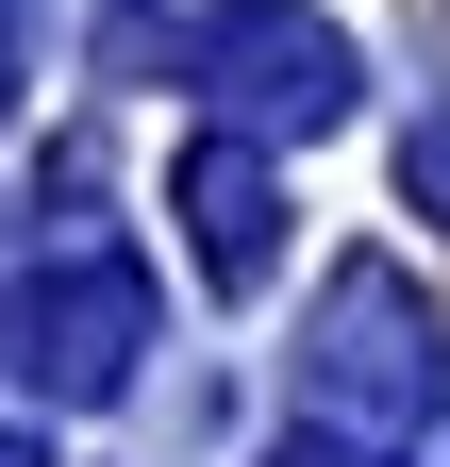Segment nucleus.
Wrapping results in <instances>:
<instances>
[{"label":"nucleus","mask_w":450,"mask_h":467,"mask_svg":"<svg viewBox=\"0 0 450 467\" xmlns=\"http://www.w3.org/2000/svg\"><path fill=\"white\" fill-rule=\"evenodd\" d=\"M167 217H184V251L217 284H267V267H284V184H267L251 134H200L184 167H167Z\"/></svg>","instance_id":"20e7f679"},{"label":"nucleus","mask_w":450,"mask_h":467,"mask_svg":"<svg viewBox=\"0 0 450 467\" xmlns=\"http://www.w3.org/2000/svg\"><path fill=\"white\" fill-rule=\"evenodd\" d=\"M301 400L317 418H351V434H384V451H450V334H434V301L384 251H351L317 284V317H301Z\"/></svg>","instance_id":"f257e3e1"},{"label":"nucleus","mask_w":450,"mask_h":467,"mask_svg":"<svg viewBox=\"0 0 450 467\" xmlns=\"http://www.w3.org/2000/svg\"><path fill=\"white\" fill-rule=\"evenodd\" d=\"M134 350H150V267H134V251H67V267L0 284V384H34V400H118Z\"/></svg>","instance_id":"7ed1b4c3"},{"label":"nucleus","mask_w":450,"mask_h":467,"mask_svg":"<svg viewBox=\"0 0 450 467\" xmlns=\"http://www.w3.org/2000/svg\"><path fill=\"white\" fill-rule=\"evenodd\" d=\"M184 84L234 117V134H333L367 67H351L333 17H301V0H200L184 17Z\"/></svg>","instance_id":"f03ea898"},{"label":"nucleus","mask_w":450,"mask_h":467,"mask_svg":"<svg viewBox=\"0 0 450 467\" xmlns=\"http://www.w3.org/2000/svg\"><path fill=\"white\" fill-rule=\"evenodd\" d=\"M0 467H34V434H17V418H0Z\"/></svg>","instance_id":"0eeeda50"},{"label":"nucleus","mask_w":450,"mask_h":467,"mask_svg":"<svg viewBox=\"0 0 450 467\" xmlns=\"http://www.w3.org/2000/svg\"><path fill=\"white\" fill-rule=\"evenodd\" d=\"M401 184H417V217H450V84H434V117L401 134Z\"/></svg>","instance_id":"423d86ee"},{"label":"nucleus","mask_w":450,"mask_h":467,"mask_svg":"<svg viewBox=\"0 0 450 467\" xmlns=\"http://www.w3.org/2000/svg\"><path fill=\"white\" fill-rule=\"evenodd\" d=\"M267 467H417V451H384V434H351V418H317V434H284Z\"/></svg>","instance_id":"39448f33"}]
</instances>
